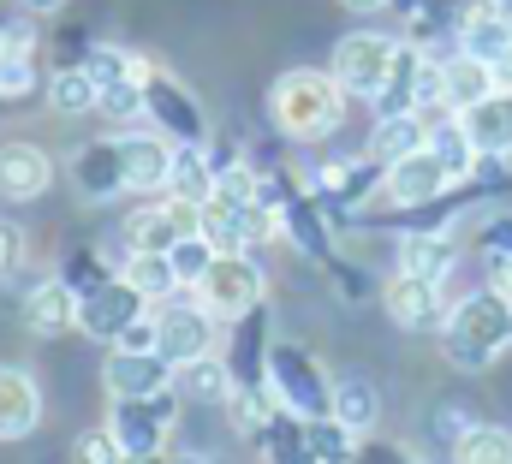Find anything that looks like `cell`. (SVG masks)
Segmentation results:
<instances>
[{"label": "cell", "mask_w": 512, "mask_h": 464, "mask_svg": "<svg viewBox=\"0 0 512 464\" xmlns=\"http://www.w3.org/2000/svg\"><path fill=\"white\" fill-rule=\"evenodd\" d=\"M54 185V161H48V149H36V143H0V197L6 203H36L42 191Z\"/></svg>", "instance_id": "4fadbf2b"}, {"label": "cell", "mask_w": 512, "mask_h": 464, "mask_svg": "<svg viewBox=\"0 0 512 464\" xmlns=\"http://www.w3.org/2000/svg\"><path fill=\"white\" fill-rule=\"evenodd\" d=\"M18 6H24V12H36V18H54L66 0H18Z\"/></svg>", "instance_id": "60d3db41"}, {"label": "cell", "mask_w": 512, "mask_h": 464, "mask_svg": "<svg viewBox=\"0 0 512 464\" xmlns=\"http://www.w3.org/2000/svg\"><path fill=\"white\" fill-rule=\"evenodd\" d=\"M358 435L340 423V417H310L304 423V447H310V464H358Z\"/></svg>", "instance_id": "83f0119b"}, {"label": "cell", "mask_w": 512, "mask_h": 464, "mask_svg": "<svg viewBox=\"0 0 512 464\" xmlns=\"http://www.w3.org/2000/svg\"><path fill=\"white\" fill-rule=\"evenodd\" d=\"M453 464H512V429H501V423H471L453 441Z\"/></svg>", "instance_id": "f546056e"}, {"label": "cell", "mask_w": 512, "mask_h": 464, "mask_svg": "<svg viewBox=\"0 0 512 464\" xmlns=\"http://www.w3.org/2000/svg\"><path fill=\"white\" fill-rule=\"evenodd\" d=\"M24 256H30V232L18 221H0V280H12L24 268Z\"/></svg>", "instance_id": "8d00e7d4"}, {"label": "cell", "mask_w": 512, "mask_h": 464, "mask_svg": "<svg viewBox=\"0 0 512 464\" xmlns=\"http://www.w3.org/2000/svg\"><path fill=\"white\" fill-rule=\"evenodd\" d=\"M203 238L215 244V256H245V250H251L245 215H239L233 203H221V197H209V203H203Z\"/></svg>", "instance_id": "4dcf8cb0"}, {"label": "cell", "mask_w": 512, "mask_h": 464, "mask_svg": "<svg viewBox=\"0 0 512 464\" xmlns=\"http://www.w3.org/2000/svg\"><path fill=\"white\" fill-rule=\"evenodd\" d=\"M78 66H84L102 90H108V84H149V72H155L143 54H131V48H120V42H90Z\"/></svg>", "instance_id": "603a6c76"}, {"label": "cell", "mask_w": 512, "mask_h": 464, "mask_svg": "<svg viewBox=\"0 0 512 464\" xmlns=\"http://www.w3.org/2000/svg\"><path fill=\"white\" fill-rule=\"evenodd\" d=\"M399 274L447 280V274H453V244H447L441 232H405V238H399Z\"/></svg>", "instance_id": "484cf974"}, {"label": "cell", "mask_w": 512, "mask_h": 464, "mask_svg": "<svg viewBox=\"0 0 512 464\" xmlns=\"http://www.w3.org/2000/svg\"><path fill=\"white\" fill-rule=\"evenodd\" d=\"M268 114H274V125H280L286 137L310 143V137L340 131V119H346V90H340L334 72H310V66H298V72L274 78V90H268Z\"/></svg>", "instance_id": "6da1fadb"}, {"label": "cell", "mask_w": 512, "mask_h": 464, "mask_svg": "<svg viewBox=\"0 0 512 464\" xmlns=\"http://www.w3.org/2000/svg\"><path fill=\"white\" fill-rule=\"evenodd\" d=\"M340 6H346V12H382L387 0H340Z\"/></svg>", "instance_id": "b9f144b4"}, {"label": "cell", "mask_w": 512, "mask_h": 464, "mask_svg": "<svg viewBox=\"0 0 512 464\" xmlns=\"http://www.w3.org/2000/svg\"><path fill=\"white\" fill-rule=\"evenodd\" d=\"M72 179H78V191L90 197V203H114L126 185V161H120V137H96V143H84L78 149V161H72Z\"/></svg>", "instance_id": "9a60e30c"}, {"label": "cell", "mask_w": 512, "mask_h": 464, "mask_svg": "<svg viewBox=\"0 0 512 464\" xmlns=\"http://www.w3.org/2000/svg\"><path fill=\"white\" fill-rule=\"evenodd\" d=\"M167 197H185V203H209L215 197V155L203 143H173Z\"/></svg>", "instance_id": "7402d4cb"}, {"label": "cell", "mask_w": 512, "mask_h": 464, "mask_svg": "<svg viewBox=\"0 0 512 464\" xmlns=\"http://www.w3.org/2000/svg\"><path fill=\"white\" fill-rule=\"evenodd\" d=\"M423 143H429L423 114H382V119H376V131H370V155H376L382 167L405 161V155H417Z\"/></svg>", "instance_id": "cb8c5ba5"}, {"label": "cell", "mask_w": 512, "mask_h": 464, "mask_svg": "<svg viewBox=\"0 0 512 464\" xmlns=\"http://www.w3.org/2000/svg\"><path fill=\"white\" fill-rule=\"evenodd\" d=\"M483 244H489L495 256H512V215H489V221H483Z\"/></svg>", "instance_id": "f35d334b"}, {"label": "cell", "mask_w": 512, "mask_h": 464, "mask_svg": "<svg viewBox=\"0 0 512 464\" xmlns=\"http://www.w3.org/2000/svg\"><path fill=\"white\" fill-rule=\"evenodd\" d=\"M435 429H441V435H447V447H453V441L471 429V417H465V411H441V417H435Z\"/></svg>", "instance_id": "ab89813d"}, {"label": "cell", "mask_w": 512, "mask_h": 464, "mask_svg": "<svg viewBox=\"0 0 512 464\" xmlns=\"http://www.w3.org/2000/svg\"><path fill=\"white\" fill-rule=\"evenodd\" d=\"M197 304L215 310L221 322L256 316V304H262V268H256L251 256H215L209 274L197 280Z\"/></svg>", "instance_id": "8992f818"}, {"label": "cell", "mask_w": 512, "mask_h": 464, "mask_svg": "<svg viewBox=\"0 0 512 464\" xmlns=\"http://www.w3.org/2000/svg\"><path fill=\"white\" fill-rule=\"evenodd\" d=\"M167 256H173V268H179V286H197V280L209 274V262H215V244H209L203 232H191V238H179Z\"/></svg>", "instance_id": "d6a6232c"}, {"label": "cell", "mask_w": 512, "mask_h": 464, "mask_svg": "<svg viewBox=\"0 0 512 464\" xmlns=\"http://www.w3.org/2000/svg\"><path fill=\"white\" fill-rule=\"evenodd\" d=\"M501 90V78H495V66L489 60H477V54H453V60H441V102L453 108V114H465V108H477L483 96H495Z\"/></svg>", "instance_id": "ac0fdd59"}, {"label": "cell", "mask_w": 512, "mask_h": 464, "mask_svg": "<svg viewBox=\"0 0 512 464\" xmlns=\"http://www.w3.org/2000/svg\"><path fill=\"white\" fill-rule=\"evenodd\" d=\"M48 102H54V114H96V102H102V84L84 72V66H60L54 78H48Z\"/></svg>", "instance_id": "4316f807"}, {"label": "cell", "mask_w": 512, "mask_h": 464, "mask_svg": "<svg viewBox=\"0 0 512 464\" xmlns=\"http://www.w3.org/2000/svg\"><path fill=\"white\" fill-rule=\"evenodd\" d=\"M495 78H501V90H512V54L501 60V66H495Z\"/></svg>", "instance_id": "7bdbcfd3"}, {"label": "cell", "mask_w": 512, "mask_h": 464, "mask_svg": "<svg viewBox=\"0 0 512 464\" xmlns=\"http://www.w3.org/2000/svg\"><path fill=\"white\" fill-rule=\"evenodd\" d=\"M447 185H453V167L423 143L417 155H405V161H393V167H387L382 197H387V203H399V209H423V203H435Z\"/></svg>", "instance_id": "ba28073f"}, {"label": "cell", "mask_w": 512, "mask_h": 464, "mask_svg": "<svg viewBox=\"0 0 512 464\" xmlns=\"http://www.w3.org/2000/svg\"><path fill=\"white\" fill-rule=\"evenodd\" d=\"M227 405H233V423H239V429H251V435H262V429L274 423V411H280L274 387H256V381H245Z\"/></svg>", "instance_id": "1f68e13d"}, {"label": "cell", "mask_w": 512, "mask_h": 464, "mask_svg": "<svg viewBox=\"0 0 512 464\" xmlns=\"http://www.w3.org/2000/svg\"><path fill=\"white\" fill-rule=\"evenodd\" d=\"M126 280L149 298V304H167V298H179V268H173V256H149V250H131L126 262Z\"/></svg>", "instance_id": "f1b7e54d"}, {"label": "cell", "mask_w": 512, "mask_h": 464, "mask_svg": "<svg viewBox=\"0 0 512 464\" xmlns=\"http://www.w3.org/2000/svg\"><path fill=\"white\" fill-rule=\"evenodd\" d=\"M459 48L489 60V66H501L512 54V12L501 0H471L465 18H459Z\"/></svg>", "instance_id": "5bb4252c"}, {"label": "cell", "mask_w": 512, "mask_h": 464, "mask_svg": "<svg viewBox=\"0 0 512 464\" xmlns=\"http://www.w3.org/2000/svg\"><path fill=\"white\" fill-rule=\"evenodd\" d=\"M102 387L114 393V399H149V393H161V387H173V363L161 357V351H108V363H102Z\"/></svg>", "instance_id": "7c38bea8"}, {"label": "cell", "mask_w": 512, "mask_h": 464, "mask_svg": "<svg viewBox=\"0 0 512 464\" xmlns=\"http://www.w3.org/2000/svg\"><path fill=\"white\" fill-rule=\"evenodd\" d=\"M78 464H131L114 429H84L78 435Z\"/></svg>", "instance_id": "d590c367"}, {"label": "cell", "mask_w": 512, "mask_h": 464, "mask_svg": "<svg viewBox=\"0 0 512 464\" xmlns=\"http://www.w3.org/2000/svg\"><path fill=\"white\" fill-rule=\"evenodd\" d=\"M173 387H179V399H197V405H227L233 393H239V381H233V363L227 357H191V363H179L173 369Z\"/></svg>", "instance_id": "d6986e66"}, {"label": "cell", "mask_w": 512, "mask_h": 464, "mask_svg": "<svg viewBox=\"0 0 512 464\" xmlns=\"http://www.w3.org/2000/svg\"><path fill=\"white\" fill-rule=\"evenodd\" d=\"M393 60H399V42L382 36V30H352L340 48H334V78H340V90L346 96H358V102H376L387 90V78H393Z\"/></svg>", "instance_id": "277c9868"}, {"label": "cell", "mask_w": 512, "mask_h": 464, "mask_svg": "<svg viewBox=\"0 0 512 464\" xmlns=\"http://www.w3.org/2000/svg\"><path fill=\"white\" fill-rule=\"evenodd\" d=\"M120 161H126L131 191H167L173 173V137L167 131H126L120 137Z\"/></svg>", "instance_id": "2e32d148"}, {"label": "cell", "mask_w": 512, "mask_h": 464, "mask_svg": "<svg viewBox=\"0 0 512 464\" xmlns=\"http://www.w3.org/2000/svg\"><path fill=\"white\" fill-rule=\"evenodd\" d=\"M143 102H149L155 131H167L173 143H209V119H203L197 96H191L179 78H167V72H149V84H143Z\"/></svg>", "instance_id": "52a82bcc"}, {"label": "cell", "mask_w": 512, "mask_h": 464, "mask_svg": "<svg viewBox=\"0 0 512 464\" xmlns=\"http://www.w3.org/2000/svg\"><path fill=\"white\" fill-rule=\"evenodd\" d=\"M42 423V393L24 369H0V441H24Z\"/></svg>", "instance_id": "ffe728a7"}, {"label": "cell", "mask_w": 512, "mask_h": 464, "mask_svg": "<svg viewBox=\"0 0 512 464\" xmlns=\"http://www.w3.org/2000/svg\"><path fill=\"white\" fill-rule=\"evenodd\" d=\"M96 114L120 119V125L143 119V114H149V102H143V84H108V90H102V102H96Z\"/></svg>", "instance_id": "e575fe53"}, {"label": "cell", "mask_w": 512, "mask_h": 464, "mask_svg": "<svg viewBox=\"0 0 512 464\" xmlns=\"http://www.w3.org/2000/svg\"><path fill=\"white\" fill-rule=\"evenodd\" d=\"M465 131L477 143V155H512V90H495L483 96L477 108H465Z\"/></svg>", "instance_id": "44dd1931"}, {"label": "cell", "mask_w": 512, "mask_h": 464, "mask_svg": "<svg viewBox=\"0 0 512 464\" xmlns=\"http://www.w3.org/2000/svg\"><path fill=\"white\" fill-rule=\"evenodd\" d=\"M173 464H203V459H173Z\"/></svg>", "instance_id": "ee69618b"}, {"label": "cell", "mask_w": 512, "mask_h": 464, "mask_svg": "<svg viewBox=\"0 0 512 464\" xmlns=\"http://www.w3.org/2000/svg\"><path fill=\"white\" fill-rule=\"evenodd\" d=\"M78 310H84L78 286L54 274V280H36V286H30V298H24V328H30V334H66V328H78Z\"/></svg>", "instance_id": "e0dca14e"}, {"label": "cell", "mask_w": 512, "mask_h": 464, "mask_svg": "<svg viewBox=\"0 0 512 464\" xmlns=\"http://www.w3.org/2000/svg\"><path fill=\"white\" fill-rule=\"evenodd\" d=\"M114 346H120V351H161V322H155V310H143L126 334L114 340Z\"/></svg>", "instance_id": "74e56055"}, {"label": "cell", "mask_w": 512, "mask_h": 464, "mask_svg": "<svg viewBox=\"0 0 512 464\" xmlns=\"http://www.w3.org/2000/svg\"><path fill=\"white\" fill-rule=\"evenodd\" d=\"M268 387L280 399V411L292 417H334V381L316 369V357L298 346H268Z\"/></svg>", "instance_id": "3957f363"}, {"label": "cell", "mask_w": 512, "mask_h": 464, "mask_svg": "<svg viewBox=\"0 0 512 464\" xmlns=\"http://www.w3.org/2000/svg\"><path fill=\"white\" fill-rule=\"evenodd\" d=\"M334 417H340L352 435H370L376 417H382V393H376V381H370V375H340V381H334Z\"/></svg>", "instance_id": "d4e9b609"}, {"label": "cell", "mask_w": 512, "mask_h": 464, "mask_svg": "<svg viewBox=\"0 0 512 464\" xmlns=\"http://www.w3.org/2000/svg\"><path fill=\"white\" fill-rule=\"evenodd\" d=\"M447 363L453 369H489L501 351H512V298L507 292H471L465 304H453V316H447Z\"/></svg>", "instance_id": "7a4b0ae2"}, {"label": "cell", "mask_w": 512, "mask_h": 464, "mask_svg": "<svg viewBox=\"0 0 512 464\" xmlns=\"http://www.w3.org/2000/svg\"><path fill=\"white\" fill-rule=\"evenodd\" d=\"M36 90V54H0V102H24Z\"/></svg>", "instance_id": "836d02e7"}, {"label": "cell", "mask_w": 512, "mask_h": 464, "mask_svg": "<svg viewBox=\"0 0 512 464\" xmlns=\"http://www.w3.org/2000/svg\"><path fill=\"white\" fill-rule=\"evenodd\" d=\"M173 417H179V387H161V393H149V399H114L108 429L120 435L126 459L137 464V459H155V453L167 447Z\"/></svg>", "instance_id": "5b68a950"}, {"label": "cell", "mask_w": 512, "mask_h": 464, "mask_svg": "<svg viewBox=\"0 0 512 464\" xmlns=\"http://www.w3.org/2000/svg\"><path fill=\"white\" fill-rule=\"evenodd\" d=\"M143 310H149V298H143V292L131 286L126 274H120V280H108V286H96V292L84 298V310H78V328L114 346V340L126 334L131 322L143 316Z\"/></svg>", "instance_id": "8fae6325"}, {"label": "cell", "mask_w": 512, "mask_h": 464, "mask_svg": "<svg viewBox=\"0 0 512 464\" xmlns=\"http://www.w3.org/2000/svg\"><path fill=\"white\" fill-rule=\"evenodd\" d=\"M155 322H161V357L179 369V363H191V357H209L215 351V310H203V304H161L155 310Z\"/></svg>", "instance_id": "9c48e42d"}, {"label": "cell", "mask_w": 512, "mask_h": 464, "mask_svg": "<svg viewBox=\"0 0 512 464\" xmlns=\"http://www.w3.org/2000/svg\"><path fill=\"white\" fill-rule=\"evenodd\" d=\"M387 316L405 328V334H441L453 304L441 298V280H423V274H399L387 286Z\"/></svg>", "instance_id": "30bf717a"}]
</instances>
